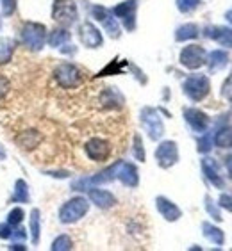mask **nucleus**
<instances>
[{
  "mask_svg": "<svg viewBox=\"0 0 232 251\" xmlns=\"http://www.w3.org/2000/svg\"><path fill=\"white\" fill-rule=\"evenodd\" d=\"M86 212H87L86 200L75 198V200H72V201H68L66 205H63L59 216H61V221L63 223H73V221H77V219L83 218Z\"/></svg>",
  "mask_w": 232,
  "mask_h": 251,
  "instance_id": "nucleus-4",
  "label": "nucleus"
},
{
  "mask_svg": "<svg viewBox=\"0 0 232 251\" xmlns=\"http://www.w3.org/2000/svg\"><path fill=\"white\" fill-rule=\"evenodd\" d=\"M157 201H159V210H161L163 214H165L166 219H170V221H174V219H177V218L180 216L179 210H177V208H175L170 201H166V200H163V198H159Z\"/></svg>",
  "mask_w": 232,
  "mask_h": 251,
  "instance_id": "nucleus-12",
  "label": "nucleus"
},
{
  "mask_svg": "<svg viewBox=\"0 0 232 251\" xmlns=\"http://www.w3.org/2000/svg\"><path fill=\"white\" fill-rule=\"evenodd\" d=\"M7 89H9V80L0 75V98H2L5 93H7Z\"/></svg>",
  "mask_w": 232,
  "mask_h": 251,
  "instance_id": "nucleus-22",
  "label": "nucleus"
},
{
  "mask_svg": "<svg viewBox=\"0 0 232 251\" xmlns=\"http://www.w3.org/2000/svg\"><path fill=\"white\" fill-rule=\"evenodd\" d=\"M195 30H197V27H195V25H184L182 29L179 30V32H182V34H177V39L191 38V36H195Z\"/></svg>",
  "mask_w": 232,
  "mask_h": 251,
  "instance_id": "nucleus-19",
  "label": "nucleus"
},
{
  "mask_svg": "<svg viewBox=\"0 0 232 251\" xmlns=\"http://www.w3.org/2000/svg\"><path fill=\"white\" fill-rule=\"evenodd\" d=\"M15 201H18V203H27V201H29V189H27L25 180H18V182H16Z\"/></svg>",
  "mask_w": 232,
  "mask_h": 251,
  "instance_id": "nucleus-13",
  "label": "nucleus"
},
{
  "mask_svg": "<svg viewBox=\"0 0 232 251\" xmlns=\"http://www.w3.org/2000/svg\"><path fill=\"white\" fill-rule=\"evenodd\" d=\"M70 248H72V241H70V237H66V235L58 237L52 244V250H70Z\"/></svg>",
  "mask_w": 232,
  "mask_h": 251,
  "instance_id": "nucleus-17",
  "label": "nucleus"
},
{
  "mask_svg": "<svg viewBox=\"0 0 232 251\" xmlns=\"http://www.w3.org/2000/svg\"><path fill=\"white\" fill-rule=\"evenodd\" d=\"M16 4H18V0H2V13L5 16H13L18 7Z\"/></svg>",
  "mask_w": 232,
  "mask_h": 251,
  "instance_id": "nucleus-18",
  "label": "nucleus"
},
{
  "mask_svg": "<svg viewBox=\"0 0 232 251\" xmlns=\"http://www.w3.org/2000/svg\"><path fill=\"white\" fill-rule=\"evenodd\" d=\"M15 52V41L11 38H2L0 39V64L9 63Z\"/></svg>",
  "mask_w": 232,
  "mask_h": 251,
  "instance_id": "nucleus-10",
  "label": "nucleus"
},
{
  "mask_svg": "<svg viewBox=\"0 0 232 251\" xmlns=\"http://www.w3.org/2000/svg\"><path fill=\"white\" fill-rule=\"evenodd\" d=\"M157 159L161 160V166H172L177 159V151H175L174 143H165L161 145V148L157 150Z\"/></svg>",
  "mask_w": 232,
  "mask_h": 251,
  "instance_id": "nucleus-8",
  "label": "nucleus"
},
{
  "mask_svg": "<svg viewBox=\"0 0 232 251\" xmlns=\"http://www.w3.org/2000/svg\"><path fill=\"white\" fill-rule=\"evenodd\" d=\"M11 232H13V230H11V225H7V223H5V225H0V237H2V239L11 237Z\"/></svg>",
  "mask_w": 232,
  "mask_h": 251,
  "instance_id": "nucleus-23",
  "label": "nucleus"
},
{
  "mask_svg": "<svg viewBox=\"0 0 232 251\" xmlns=\"http://www.w3.org/2000/svg\"><path fill=\"white\" fill-rule=\"evenodd\" d=\"M52 16L63 25H72L77 20V7L72 0H56L52 7Z\"/></svg>",
  "mask_w": 232,
  "mask_h": 251,
  "instance_id": "nucleus-2",
  "label": "nucleus"
},
{
  "mask_svg": "<svg viewBox=\"0 0 232 251\" xmlns=\"http://www.w3.org/2000/svg\"><path fill=\"white\" fill-rule=\"evenodd\" d=\"M4 159H5V151L0 148V160H4Z\"/></svg>",
  "mask_w": 232,
  "mask_h": 251,
  "instance_id": "nucleus-24",
  "label": "nucleus"
},
{
  "mask_svg": "<svg viewBox=\"0 0 232 251\" xmlns=\"http://www.w3.org/2000/svg\"><path fill=\"white\" fill-rule=\"evenodd\" d=\"M91 200L97 203L98 207H111L115 203V198L106 191H91Z\"/></svg>",
  "mask_w": 232,
  "mask_h": 251,
  "instance_id": "nucleus-11",
  "label": "nucleus"
},
{
  "mask_svg": "<svg viewBox=\"0 0 232 251\" xmlns=\"http://www.w3.org/2000/svg\"><path fill=\"white\" fill-rule=\"evenodd\" d=\"M86 151L93 160L102 162V160H106L109 157L111 148H109V143H106L104 139H91L86 145Z\"/></svg>",
  "mask_w": 232,
  "mask_h": 251,
  "instance_id": "nucleus-5",
  "label": "nucleus"
},
{
  "mask_svg": "<svg viewBox=\"0 0 232 251\" xmlns=\"http://www.w3.org/2000/svg\"><path fill=\"white\" fill-rule=\"evenodd\" d=\"M47 39V29L45 25L36 24V22H25L20 29V41L30 50H41Z\"/></svg>",
  "mask_w": 232,
  "mask_h": 251,
  "instance_id": "nucleus-1",
  "label": "nucleus"
},
{
  "mask_svg": "<svg viewBox=\"0 0 232 251\" xmlns=\"http://www.w3.org/2000/svg\"><path fill=\"white\" fill-rule=\"evenodd\" d=\"M30 230H32V241H39V210L30 212Z\"/></svg>",
  "mask_w": 232,
  "mask_h": 251,
  "instance_id": "nucleus-16",
  "label": "nucleus"
},
{
  "mask_svg": "<svg viewBox=\"0 0 232 251\" xmlns=\"http://www.w3.org/2000/svg\"><path fill=\"white\" fill-rule=\"evenodd\" d=\"M66 39H70V34L63 29H58V30H52L49 36V45L50 47H59V45H63Z\"/></svg>",
  "mask_w": 232,
  "mask_h": 251,
  "instance_id": "nucleus-14",
  "label": "nucleus"
},
{
  "mask_svg": "<svg viewBox=\"0 0 232 251\" xmlns=\"http://www.w3.org/2000/svg\"><path fill=\"white\" fill-rule=\"evenodd\" d=\"M22 219H24V208L22 207H15L7 214V225H11L13 228L18 226L20 223H22Z\"/></svg>",
  "mask_w": 232,
  "mask_h": 251,
  "instance_id": "nucleus-15",
  "label": "nucleus"
},
{
  "mask_svg": "<svg viewBox=\"0 0 232 251\" xmlns=\"http://www.w3.org/2000/svg\"><path fill=\"white\" fill-rule=\"evenodd\" d=\"M197 2H199V0H179V7L182 11H189L197 5Z\"/></svg>",
  "mask_w": 232,
  "mask_h": 251,
  "instance_id": "nucleus-21",
  "label": "nucleus"
},
{
  "mask_svg": "<svg viewBox=\"0 0 232 251\" xmlns=\"http://www.w3.org/2000/svg\"><path fill=\"white\" fill-rule=\"evenodd\" d=\"M39 134L38 130H25L18 135V145L20 148H24V150H30V148H36L39 143Z\"/></svg>",
  "mask_w": 232,
  "mask_h": 251,
  "instance_id": "nucleus-9",
  "label": "nucleus"
},
{
  "mask_svg": "<svg viewBox=\"0 0 232 251\" xmlns=\"http://www.w3.org/2000/svg\"><path fill=\"white\" fill-rule=\"evenodd\" d=\"M203 59V50L197 45H189L182 50V55H180V63L188 68H197L202 64Z\"/></svg>",
  "mask_w": 232,
  "mask_h": 251,
  "instance_id": "nucleus-6",
  "label": "nucleus"
},
{
  "mask_svg": "<svg viewBox=\"0 0 232 251\" xmlns=\"http://www.w3.org/2000/svg\"><path fill=\"white\" fill-rule=\"evenodd\" d=\"M54 77L61 87H77L81 84V72L70 63L59 64L54 72Z\"/></svg>",
  "mask_w": 232,
  "mask_h": 251,
  "instance_id": "nucleus-3",
  "label": "nucleus"
},
{
  "mask_svg": "<svg viewBox=\"0 0 232 251\" xmlns=\"http://www.w3.org/2000/svg\"><path fill=\"white\" fill-rule=\"evenodd\" d=\"M81 39H83V43L86 45V47H91V49L102 45L100 32H98L91 24H84L83 27H81Z\"/></svg>",
  "mask_w": 232,
  "mask_h": 251,
  "instance_id": "nucleus-7",
  "label": "nucleus"
},
{
  "mask_svg": "<svg viewBox=\"0 0 232 251\" xmlns=\"http://www.w3.org/2000/svg\"><path fill=\"white\" fill-rule=\"evenodd\" d=\"M11 239H16V241H25V239H27V233H25L24 228L16 226V230H13V232H11Z\"/></svg>",
  "mask_w": 232,
  "mask_h": 251,
  "instance_id": "nucleus-20",
  "label": "nucleus"
}]
</instances>
